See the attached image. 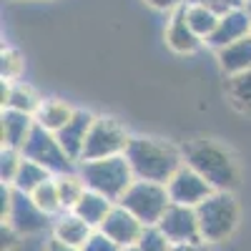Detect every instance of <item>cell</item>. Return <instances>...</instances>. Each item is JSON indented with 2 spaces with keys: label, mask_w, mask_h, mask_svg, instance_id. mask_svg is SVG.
Returning a JSON list of instances; mask_svg holds the SVG:
<instances>
[{
  "label": "cell",
  "mask_w": 251,
  "mask_h": 251,
  "mask_svg": "<svg viewBox=\"0 0 251 251\" xmlns=\"http://www.w3.org/2000/svg\"><path fill=\"white\" fill-rule=\"evenodd\" d=\"M118 203L123 208H128L143 226H158L161 216L166 214V208L171 206V196H169L166 183L136 178L128 186V191L121 196Z\"/></svg>",
  "instance_id": "cell-5"
},
{
  "label": "cell",
  "mask_w": 251,
  "mask_h": 251,
  "mask_svg": "<svg viewBox=\"0 0 251 251\" xmlns=\"http://www.w3.org/2000/svg\"><path fill=\"white\" fill-rule=\"evenodd\" d=\"M83 181L91 191H98L103 196H108L113 203L121 201V196L128 191V186L136 181L131 163L126 161V156H111V158H98V161H83L80 171Z\"/></svg>",
  "instance_id": "cell-4"
},
{
  "label": "cell",
  "mask_w": 251,
  "mask_h": 251,
  "mask_svg": "<svg viewBox=\"0 0 251 251\" xmlns=\"http://www.w3.org/2000/svg\"><path fill=\"white\" fill-rule=\"evenodd\" d=\"M55 186H58V196H60V203H63V211H73L75 203L80 201V196L88 191L83 176L75 174V171L55 176Z\"/></svg>",
  "instance_id": "cell-22"
},
{
  "label": "cell",
  "mask_w": 251,
  "mask_h": 251,
  "mask_svg": "<svg viewBox=\"0 0 251 251\" xmlns=\"http://www.w3.org/2000/svg\"><path fill=\"white\" fill-rule=\"evenodd\" d=\"M188 3H201V5H206V8L216 10L219 15H224V13L234 10V8H241L244 0H188Z\"/></svg>",
  "instance_id": "cell-30"
},
{
  "label": "cell",
  "mask_w": 251,
  "mask_h": 251,
  "mask_svg": "<svg viewBox=\"0 0 251 251\" xmlns=\"http://www.w3.org/2000/svg\"><path fill=\"white\" fill-rule=\"evenodd\" d=\"M201 241L221 244L236 231L239 226V203L231 191H214L206 201L196 206Z\"/></svg>",
  "instance_id": "cell-3"
},
{
  "label": "cell",
  "mask_w": 251,
  "mask_h": 251,
  "mask_svg": "<svg viewBox=\"0 0 251 251\" xmlns=\"http://www.w3.org/2000/svg\"><path fill=\"white\" fill-rule=\"evenodd\" d=\"M183 13H186V20H188V25H191V30L201 38V40H208L211 38V33L216 30L219 25V13L211 10V8H206L201 3H186L183 5Z\"/></svg>",
  "instance_id": "cell-20"
},
{
  "label": "cell",
  "mask_w": 251,
  "mask_h": 251,
  "mask_svg": "<svg viewBox=\"0 0 251 251\" xmlns=\"http://www.w3.org/2000/svg\"><path fill=\"white\" fill-rule=\"evenodd\" d=\"M123 156L131 163L136 178L156 183H169V178L186 163L183 151H178L174 143L158 138H131Z\"/></svg>",
  "instance_id": "cell-1"
},
{
  "label": "cell",
  "mask_w": 251,
  "mask_h": 251,
  "mask_svg": "<svg viewBox=\"0 0 251 251\" xmlns=\"http://www.w3.org/2000/svg\"><path fill=\"white\" fill-rule=\"evenodd\" d=\"M111 208H113V201H111L108 196H103V194L91 191V188H88V191L80 196V201L75 203L73 214H75V216H80V219L86 221L88 226L98 228V226L103 224V219L108 216Z\"/></svg>",
  "instance_id": "cell-18"
},
{
  "label": "cell",
  "mask_w": 251,
  "mask_h": 251,
  "mask_svg": "<svg viewBox=\"0 0 251 251\" xmlns=\"http://www.w3.org/2000/svg\"><path fill=\"white\" fill-rule=\"evenodd\" d=\"M30 196H33V201L43 208L48 216H60V214H63V203H60V196H58L55 176H53L50 181H46L43 186H38Z\"/></svg>",
  "instance_id": "cell-25"
},
{
  "label": "cell",
  "mask_w": 251,
  "mask_h": 251,
  "mask_svg": "<svg viewBox=\"0 0 251 251\" xmlns=\"http://www.w3.org/2000/svg\"><path fill=\"white\" fill-rule=\"evenodd\" d=\"M98 228L108 239H113L121 249H131V246L138 244V239H141L146 226L128 211V208H123L121 203H113V208L108 211V216L103 219V224Z\"/></svg>",
  "instance_id": "cell-11"
},
{
  "label": "cell",
  "mask_w": 251,
  "mask_h": 251,
  "mask_svg": "<svg viewBox=\"0 0 251 251\" xmlns=\"http://www.w3.org/2000/svg\"><path fill=\"white\" fill-rule=\"evenodd\" d=\"M53 174L46 169V166H40L30 158L23 156V161H20V169L15 174V181L10 183L13 188H18V191H23V194H33L38 186H43L46 181H50Z\"/></svg>",
  "instance_id": "cell-21"
},
{
  "label": "cell",
  "mask_w": 251,
  "mask_h": 251,
  "mask_svg": "<svg viewBox=\"0 0 251 251\" xmlns=\"http://www.w3.org/2000/svg\"><path fill=\"white\" fill-rule=\"evenodd\" d=\"M33 128H35V116L3 108V116H0V143H3V149L20 151L28 136L33 133Z\"/></svg>",
  "instance_id": "cell-13"
},
{
  "label": "cell",
  "mask_w": 251,
  "mask_h": 251,
  "mask_svg": "<svg viewBox=\"0 0 251 251\" xmlns=\"http://www.w3.org/2000/svg\"><path fill=\"white\" fill-rule=\"evenodd\" d=\"M93 116L88 111H75L73 118L63 126V128L55 133L60 146L66 149V153L80 163V156H83V146H86V138H88V131H91V126H93Z\"/></svg>",
  "instance_id": "cell-14"
},
{
  "label": "cell",
  "mask_w": 251,
  "mask_h": 251,
  "mask_svg": "<svg viewBox=\"0 0 251 251\" xmlns=\"http://www.w3.org/2000/svg\"><path fill=\"white\" fill-rule=\"evenodd\" d=\"M40 106H43V100L38 98V93L30 86H25V83H15V86H10V96H8V103L3 108H13V111H20V113L35 116Z\"/></svg>",
  "instance_id": "cell-24"
},
{
  "label": "cell",
  "mask_w": 251,
  "mask_h": 251,
  "mask_svg": "<svg viewBox=\"0 0 251 251\" xmlns=\"http://www.w3.org/2000/svg\"><path fill=\"white\" fill-rule=\"evenodd\" d=\"M171 251H208L203 241H196V244H174Z\"/></svg>",
  "instance_id": "cell-33"
},
{
  "label": "cell",
  "mask_w": 251,
  "mask_h": 251,
  "mask_svg": "<svg viewBox=\"0 0 251 251\" xmlns=\"http://www.w3.org/2000/svg\"><path fill=\"white\" fill-rule=\"evenodd\" d=\"M226 96H228V100H231V106L236 111L251 113V68L239 73V75H228Z\"/></svg>",
  "instance_id": "cell-23"
},
{
  "label": "cell",
  "mask_w": 251,
  "mask_h": 251,
  "mask_svg": "<svg viewBox=\"0 0 251 251\" xmlns=\"http://www.w3.org/2000/svg\"><path fill=\"white\" fill-rule=\"evenodd\" d=\"M201 43H203V40L191 30V25H188L183 5L178 10H174L169 25H166V46H169L174 53L186 55V53H196L201 48Z\"/></svg>",
  "instance_id": "cell-15"
},
{
  "label": "cell",
  "mask_w": 251,
  "mask_h": 251,
  "mask_svg": "<svg viewBox=\"0 0 251 251\" xmlns=\"http://www.w3.org/2000/svg\"><path fill=\"white\" fill-rule=\"evenodd\" d=\"M96 231L93 226H88L86 221H83L80 216H75L73 211H63L55 224H53V236L60 239V241H66L71 246H78L83 249L86 246V241L91 239V234Z\"/></svg>",
  "instance_id": "cell-17"
},
{
  "label": "cell",
  "mask_w": 251,
  "mask_h": 251,
  "mask_svg": "<svg viewBox=\"0 0 251 251\" xmlns=\"http://www.w3.org/2000/svg\"><path fill=\"white\" fill-rule=\"evenodd\" d=\"M244 10L251 15V0H244Z\"/></svg>",
  "instance_id": "cell-34"
},
{
  "label": "cell",
  "mask_w": 251,
  "mask_h": 251,
  "mask_svg": "<svg viewBox=\"0 0 251 251\" xmlns=\"http://www.w3.org/2000/svg\"><path fill=\"white\" fill-rule=\"evenodd\" d=\"M246 35H251V15L241 5V8H234V10H228L219 18V25L211 33V38L206 40V46L219 50V48L234 43V40H241Z\"/></svg>",
  "instance_id": "cell-12"
},
{
  "label": "cell",
  "mask_w": 251,
  "mask_h": 251,
  "mask_svg": "<svg viewBox=\"0 0 251 251\" xmlns=\"http://www.w3.org/2000/svg\"><path fill=\"white\" fill-rule=\"evenodd\" d=\"M123 251H138V249H136V246H131V249H123Z\"/></svg>",
  "instance_id": "cell-35"
},
{
  "label": "cell",
  "mask_w": 251,
  "mask_h": 251,
  "mask_svg": "<svg viewBox=\"0 0 251 251\" xmlns=\"http://www.w3.org/2000/svg\"><path fill=\"white\" fill-rule=\"evenodd\" d=\"M216 58H219V66L226 75H239V73L249 71L251 68V35L219 48Z\"/></svg>",
  "instance_id": "cell-16"
},
{
  "label": "cell",
  "mask_w": 251,
  "mask_h": 251,
  "mask_svg": "<svg viewBox=\"0 0 251 251\" xmlns=\"http://www.w3.org/2000/svg\"><path fill=\"white\" fill-rule=\"evenodd\" d=\"M73 108L68 106L66 100H58V98H50V100H43V106L38 108L35 113V123H40L43 128L58 133L63 126H66L71 118H73Z\"/></svg>",
  "instance_id": "cell-19"
},
{
  "label": "cell",
  "mask_w": 251,
  "mask_h": 251,
  "mask_svg": "<svg viewBox=\"0 0 251 251\" xmlns=\"http://www.w3.org/2000/svg\"><path fill=\"white\" fill-rule=\"evenodd\" d=\"M43 251H83V249H78V246H71V244H66V241H60V239L50 236Z\"/></svg>",
  "instance_id": "cell-32"
},
{
  "label": "cell",
  "mask_w": 251,
  "mask_h": 251,
  "mask_svg": "<svg viewBox=\"0 0 251 251\" xmlns=\"http://www.w3.org/2000/svg\"><path fill=\"white\" fill-rule=\"evenodd\" d=\"M23 68H25V60L20 55V50L3 48V53H0V75H3V80H18L23 75Z\"/></svg>",
  "instance_id": "cell-26"
},
{
  "label": "cell",
  "mask_w": 251,
  "mask_h": 251,
  "mask_svg": "<svg viewBox=\"0 0 251 251\" xmlns=\"http://www.w3.org/2000/svg\"><path fill=\"white\" fill-rule=\"evenodd\" d=\"M158 228L171 244H196V241H201L199 216H196L194 206L171 203L166 208V214L161 216Z\"/></svg>",
  "instance_id": "cell-9"
},
{
  "label": "cell",
  "mask_w": 251,
  "mask_h": 251,
  "mask_svg": "<svg viewBox=\"0 0 251 251\" xmlns=\"http://www.w3.org/2000/svg\"><path fill=\"white\" fill-rule=\"evenodd\" d=\"M20 153H23L25 158L46 166V169L53 174V176H60V174H68L73 171V158L66 153V149L60 146L58 136L48 128H43L40 123H35L33 133L28 136L25 146L20 149Z\"/></svg>",
  "instance_id": "cell-7"
},
{
  "label": "cell",
  "mask_w": 251,
  "mask_h": 251,
  "mask_svg": "<svg viewBox=\"0 0 251 251\" xmlns=\"http://www.w3.org/2000/svg\"><path fill=\"white\" fill-rule=\"evenodd\" d=\"M20 161H23V153H20V151L3 149V153H0V181H3V183H13L15 174L20 169Z\"/></svg>",
  "instance_id": "cell-28"
},
{
  "label": "cell",
  "mask_w": 251,
  "mask_h": 251,
  "mask_svg": "<svg viewBox=\"0 0 251 251\" xmlns=\"http://www.w3.org/2000/svg\"><path fill=\"white\" fill-rule=\"evenodd\" d=\"M169 188V196H171V203H181V206H199L201 201H206L208 196L214 194L211 183H208L199 171H194L191 166H181V169L169 178L166 183Z\"/></svg>",
  "instance_id": "cell-10"
},
{
  "label": "cell",
  "mask_w": 251,
  "mask_h": 251,
  "mask_svg": "<svg viewBox=\"0 0 251 251\" xmlns=\"http://www.w3.org/2000/svg\"><path fill=\"white\" fill-rule=\"evenodd\" d=\"M183 161L211 183L214 191H234L239 186V166L231 151L216 141H191L183 149Z\"/></svg>",
  "instance_id": "cell-2"
},
{
  "label": "cell",
  "mask_w": 251,
  "mask_h": 251,
  "mask_svg": "<svg viewBox=\"0 0 251 251\" xmlns=\"http://www.w3.org/2000/svg\"><path fill=\"white\" fill-rule=\"evenodd\" d=\"M131 143V136L116 118H96L86 146H83V161H98V158H111V156H123Z\"/></svg>",
  "instance_id": "cell-6"
},
{
  "label": "cell",
  "mask_w": 251,
  "mask_h": 251,
  "mask_svg": "<svg viewBox=\"0 0 251 251\" xmlns=\"http://www.w3.org/2000/svg\"><path fill=\"white\" fill-rule=\"evenodd\" d=\"M83 251H123V249L113 239H108L100 228H96V231L91 234V239L86 241V246H83Z\"/></svg>",
  "instance_id": "cell-29"
},
{
  "label": "cell",
  "mask_w": 251,
  "mask_h": 251,
  "mask_svg": "<svg viewBox=\"0 0 251 251\" xmlns=\"http://www.w3.org/2000/svg\"><path fill=\"white\" fill-rule=\"evenodd\" d=\"M151 8H156V10H166V13H174V10H178L181 5H186L188 0H146Z\"/></svg>",
  "instance_id": "cell-31"
},
{
  "label": "cell",
  "mask_w": 251,
  "mask_h": 251,
  "mask_svg": "<svg viewBox=\"0 0 251 251\" xmlns=\"http://www.w3.org/2000/svg\"><path fill=\"white\" fill-rule=\"evenodd\" d=\"M136 249L138 251H171L174 244L161 234L158 226H146L141 239H138V244H136Z\"/></svg>",
  "instance_id": "cell-27"
},
{
  "label": "cell",
  "mask_w": 251,
  "mask_h": 251,
  "mask_svg": "<svg viewBox=\"0 0 251 251\" xmlns=\"http://www.w3.org/2000/svg\"><path fill=\"white\" fill-rule=\"evenodd\" d=\"M3 224L13 226L20 236H30V234H40L50 226V216L40 208L30 194H23L13 188V196H10V206H8V214L3 216Z\"/></svg>",
  "instance_id": "cell-8"
}]
</instances>
